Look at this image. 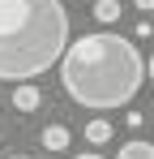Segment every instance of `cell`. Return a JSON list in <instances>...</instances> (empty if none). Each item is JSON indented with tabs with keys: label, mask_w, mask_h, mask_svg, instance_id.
Listing matches in <instances>:
<instances>
[{
	"label": "cell",
	"mask_w": 154,
	"mask_h": 159,
	"mask_svg": "<svg viewBox=\"0 0 154 159\" xmlns=\"http://www.w3.org/2000/svg\"><path fill=\"white\" fill-rule=\"evenodd\" d=\"M13 159H30V155H13Z\"/></svg>",
	"instance_id": "obj_11"
},
{
	"label": "cell",
	"mask_w": 154,
	"mask_h": 159,
	"mask_svg": "<svg viewBox=\"0 0 154 159\" xmlns=\"http://www.w3.org/2000/svg\"><path fill=\"white\" fill-rule=\"evenodd\" d=\"M116 159H154V146H150V142H141V138H133V142L120 146V155H116Z\"/></svg>",
	"instance_id": "obj_6"
},
{
	"label": "cell",
	"mask_w": 154,
	"mask_h": 159,
	"mask_svg": "<svg viewBox=\"0 0 154 159\" xmlns=\"http://www.w3.org/2000/svg\"><path fill=\"white\" fill-rule=\"evenodd\" d=\"M141 78H146V60L137 52V43L111 30L69 39V48L60 56V82L69 99L94 112L128 107L141 90Z\"/></svg>",
	"instance_id": "obj_1"
},
{
	"label": "cell",
	"mask_w": 154,
	"mask_h": 159,
	"mask_svg": "<svg viewBox=\"0 0 154 159\" xmlns=\"http://www.w3.org/2000/svg\"><path fill=\"white\" fill-rule=\"evenodd\" d=\"M146 73H150V78H154V56H150V60H146Z\"/></svg>",
	"instance_id": "obj_9"
},
{
	"label": "cell",
	"mask_w": 154,
	"mask_h": 159,
	"mask_svg": "<svg viewBox=\"0 0 154 159\" xmlns=\"http://www.w3.org/2000/svg\"><path fill=\"white\" fill-rule=\"evenodd\" d=\"M69 13L60 0H0V82H30L60 65Z\"/></svg>",
	"instance_id": "obj_2"
},
{
	"label": "cell",
	"mask_w": 154,
	"mask_h": 159,
	"mask_svg": "<svg viewBox=\"0 0 154 159\" xmlns=\"http://www.w3.org/2000/svg\"><path fill=\"white\" fill-rule=\"evenodd\" d=\"M111 120H86V142H90V146H107V142H111Z\"/></svg>",
	"instance_id": "obj_5"
},
{
	"label": "cell",
	"mask_w": 154,
	"mask_h": 159,
	"mask_svg": "<svg viewBox=\"0 0 154 159\" xmlns=\"http://www.w3.org/2000/svg\"><path fill=\"white\" fill-rule=\"evenodd\" d=\"M94 17H99L103 26L120 22V0H94Z\"/></svg>",
	"instance_id": "obj_7"
},
{
	"label": "cell",
	"mask_w": 154,
	"mask_h": 159,
	"mask_svg": "<svg viewBox=\"0 0 154 159\" xmlns=\"http://www.w3.org/2000/svg\"><path fill=\"white\" fill-rule=\"evenodd\" d=\"M39 103H43L39 86H26V82H17V86H13V107H17V112H34Z\"/></svg>",
	"instance_id": "obj_3"
},
{
	"label": "cell",
	"mask_w": 154,
	"mask_h": 159,
	"mask_svg": "<svg viewBox=\"0 0 154 159\" xmlns=\"http://www.w3.org/2000/svg\"><path fill=\"white\" fill-rule=\"evenodd\" d=\"M39 142H43L47 151H69V142H73V133L64 129V125H47V129L39 133Z\"/></svg>",
	"instance_id": "obj_4"
},
{
	"label": "cell",
	"mask_w": 154,
	"mask_h": 159,
	"mask_svg": "<svg viewBox=\"0 0 154 159\" xmlns=\"http://www.w3.org/2000/svg\"><path fill=\"white\" fill-rule=\"evenodd\" d=\"M73 159H103V155H73Z\"/></svg>",
	"instance_id": "obj_10"
},
{
	"label": "cell",
	"mask_w": 154,
	"mask_h": 159,
	"mask_svg": "<svg viewBox=\"0 0 154 159\" xmlns=\"http://www.w3.org/2000/svg\"><path fill=\"white\" fill-rule=\"evenodd\" d=\"M133 4H137L141 13H150V9H154V0H133Z\"/></svg>",
	"instance_id": "obj_8"
}]
</instances>
